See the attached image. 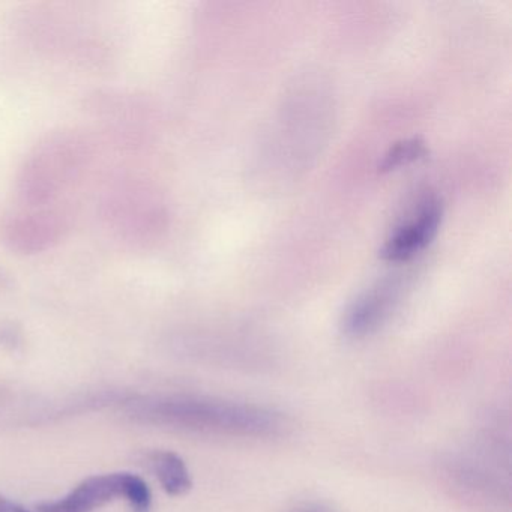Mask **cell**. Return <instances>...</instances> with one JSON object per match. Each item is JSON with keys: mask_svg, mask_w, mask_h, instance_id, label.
<instances>
[{"mask_svg": "<svg viewBox=\"0 0 512 512\" xmlns=\"http://www.w3.org/2000/svg\"><path fill=\"white\" fill-rule=\"evenodd\" d=\"M128 415L142 424L196 433L271 436L283 427L277 413L251 404L199 395H152L128 401Z\"/></svg>", "mask_w": 512, "mask_h": 512, "instance_id": "cell-1", "label": "cell"}, {"mask_svg": "<svg viewBox=\"0 0 512 512\" xmlns=\"http://www.w3.org/2000/svg\"><path fill=\"white\" fill-rule=\"evenodd\" d=\"M124 499L133 512H149L152 494L140 476L128 472L86 478L70 493L37 506L38 512H95L113 500Z\"/></svg>", "mask_w": 512, "mask_h": 512, "instance_id": "cell-2", "label": "cell"}, {"mask_svg": "<svg viewBox=\"0 0 512 512\" xmlns=\"http://www.w3.org/2000/svg\"><path fill=\"white\" fill-rule=\"evenodd\" d=\"M400 296V286L392 280L382 281L359 295L344 313L341 328L350 338L373 334L388 320Z\"/></svg>", "mask_w": 512, "mask_h": 512, "instance_id": "cell-3", "label": "cell"}, {"mask_svg": "<svg viewBox=\"0 0 512 512\" xmlns=\"http://www.w3.org/2000/svg\"><path fill=\"white\" fill-rule=\"evenodd\" d=\"M443 209L439 200H428L412 220L398 227L380 250L388 262H404L424 250L439 230Z\"/></svg>", "mask_w": 512, "mask_h": 512, "instance_id": "cell-4", "label": "cell"}, {"mask_svg": "<svg viewBox=\"0 0 512 512\" xmlns=\"http://www.w3.org/2000/svg\"><path fill=\"white\" fill-rule=\"evenodd\" d=\"M146 461L166 493L182 496L193 485L187 464L175 452L152 451L149 452Z\"/></svg>", "mask_w": 512, "mask_h": 512, "instance_id": "cell-5", "label": "cell"}, {"mask_svg": "<svg viewBox=\"0 0 512 512\" xmlns=\"http://www.w3.org/2000/svg\"><path fill=\"white\" fill-rule=\"evenodd\" d=\"M425 154L424 143L419 139L404 140V142L397 143L391 151L385 155L380 169L383 172L386 170H394L397 167L406 166L410 161L418 160L419 157Z\"/></svg>", "mask_w": 512, "mask_h": 512, "instance_id": "cell-6", "label": "cell"}, {"mask_svg": "<svg viewBox=\"0 0 512 512\" xmlns=\"http://www.w3.org/2000/svg\"><path fill=\"white\" fill-rule=\"evenodd\" d=\"M0 512H35L0 494ZM38 512V511H37Z\"/></svg>", "mask_w": 512, "mask_h": 512, "instance_id": "cell-7", "label": "cell"}, {"mask_svg": "<svg viewBox=\"0 0 512 512\" xmlns=\"http://www.w3.org/2000/svg\"><path fill=\"white\" fill-rule=\"evenodd\" d=\"M296 512H328L320 506H305V508L298 509Z\"/></svg>", "mask_w": 512, "mask_h": 512, "instance_id": "cell-8", "label": "cell"}]
</instances>
